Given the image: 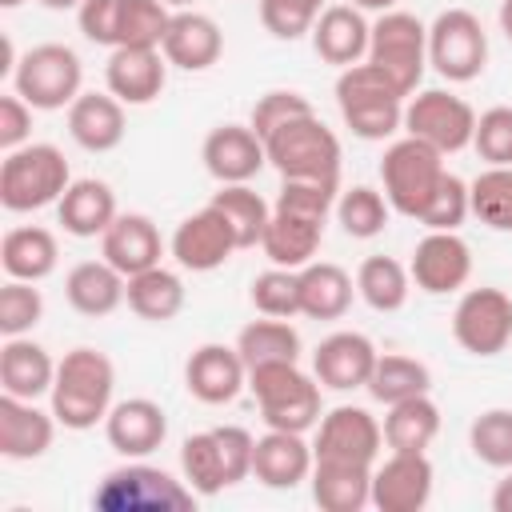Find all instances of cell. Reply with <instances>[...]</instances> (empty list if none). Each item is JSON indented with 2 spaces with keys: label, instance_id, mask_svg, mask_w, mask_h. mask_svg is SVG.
<instances>
[{
  "label": "cell",
  "instance_id": "55",
  "mask_svg": "<svg viewBox=\"0 0 512 512\" xmlns=\"http://www.w3.org/2000/svg\"><path fill=\"white\" fill-rule=\"evenodd\" d=\"M492 512H512V468H508L504 480H496V488H492Z\"/></svg>",
  "mask_w": 512,
  "mask_h": 512
},
{
  "label": "cell",
  "instance_id": "20",
  "mask_svg": "<svg viewBox=\"0 0 512 512\" xmlns=\"http://www.w3.org/2000/svg\"><path fill=\"white\" fill-rule=\"evenodd\" d=\"M168 80V56L160 48H112L108 64H104V84L120 104H152L164 92Z\"/></svg>",
  "mask_w": 512,
  "mask_h": 512
},
{
  "label": "cell",
  "instance_id": "25",
  "mask_svg": "<svg viewBox=\"0 0 512 512\" xmlns=\"http://www.w3.org/2000/svg\"><path fill=\"white\" fill-rule=\"evenodd\" d=\"M160 52L168 56V64H176L184 72H204V68H212L220 60L224 32H220V24L212 16L192 12V8H176L172 20H168Z\"/></svg>",
  "mask_w": 512,
  "mask_h": 512
},
{
  "label": "cell",
  "instance_id": "26",
  "mask_svg": "<svg viewBox=\"0 0 512 512\" xmlns=\"http://www.w3.org/2000/svg\"><path fill=\"white\" fill-rule=\"evenodd\" d=\"M100 256L120 268L124 276H136L152 264H160L164 256V240H160V228L152 224V216L144 212H120L108 232L100 236Z\"/></svg>",
  "mask_w": 512,
  "mask_h": 512
},
{
  "label": "cell",
  "instance_id": "2",
  "mask_svg": "<svg viewBox=\"0 0 512 512\" xmlns=\"http://www.w3.org/2000/svg\"><path fill=\"white\" fill-rule=\"evenodd\" d=\"M404 104L408 96L400 84L372 60L340 68L336 76V108L360 140H388L396 128H404Z\"/></svg>",
  "mask_w": 512,
  "mask_h": 512
},
{
  "label": "cell",
  "instance_id": "39",
  "mask_svg": "<svg viewBox=\"0 0 512 512\" xmlns=\"http://www.w3.org/2000/svg\"><path fill=\"white\" fill-rule=\"evenodd\" d=\"M372 392V400H380L384 408L388 404H400V400H412V396H424L432 388V372L424 360L416 356H400V352H384L376 356V368L364 384Z\"/></svg>",
  "mask_w": 512,
  "mask_h": 512
},
{
  "label": "cell",
  "instance_id": "42",
  "mask_svg": "<svg viewBox=\"0 0 512 512\" xmlns=\"http://www.w3.org/2000/svg\"><path fill=\"white\" fill-rule=\"evenodd\" d=\"M472 216L492 228V232H512V168L488 164L472 184H468Z\"/></svg>",
  "mask_w": 512,
  "mask_h": 512
},
{
  "label": "cell",
  "instance_id": "61",
  "mask_svg": "<svg viewBox=\"0 0 512 512\" xmlns=\"http://www.w3.org/2000/svg\"><path fill=\"white\" fill-rule=\"evenodd\" d=\"M308 4H312V8H320V12L328 8V0H308Z\"/></svg>",
  "mask_w": 512,
  "mask_h": 512
},
{
  "label": "cell",
  "instance_id": "49",
  "mask_svg": "<svg viewBox=\"0 0 512 512\" xmlns=\"http://www.w3.org/2000/svg\"><path fill=\"white\" fill-rule=\"evenodd\" d=\"M472 216V200H468V184L456 172H444L440 188L432 192L428 208L420 212V224L428 232H456L464 220Z\"/></svg>",
  "mask_w": 512,
  "mask_h": 512
},
{
  "label": "cell",
  "instance_id": "31",
  "mask_svg": "<svg viewBox=\"0 0 512 512\" xmlns=\"http://www.w3.org/2000/svg\"><path fill=\"white\" fill-rule=\"evenodd\" d=\"M60 264V244L48 228L40 224H20L8 228L0 240V268L8 280H32L40 284L44 276H52Z\"/></svg>",
  "mask_w": 512,
  "mask_h": 512
},
{
  "label": "cell",
  "instance_id": "43",
  "mask_svg": "<svg viewBox=\"0 0 512 512\" xmlns=\"http://www.w3.org/2000/svg\"><path fill=\"white\" fill-rule=\"evenodd\" d=\"M388 196L376 192L372 184H352L348 192L336 196V220L352 240H372L388 228Z\"/></svg>",
  "mask_w": 512,
  "mask_h": 512
},
{
  "label": "cell",
  "instance_id": "59",
  "mask_svg": "<svg viewBox=\"0 0 512 512\" xmlns=\"http://www.w3.org/2000/svg\"><path fill=\"white\" fill-rule=\"evenodd\" d=\"M164 4H168V8H188L192 0H164Z\"/></svg>",
  "mask_w": 512,
  "mask_h": 512
},
{
  "label": "cell",
  "instance_id": "6",
  "mask_svg": "<svg viewBox=\"0 0 512 512\" xmlns=\"http://www.w3.org/2000/svg\"><path fill=\"white\" fill-rule=\"evenodd\" d=\"M68 184H72V172L56 144H24L8 152L0 164L4 212H40L48 204H60Z\"/></svg>",
  "mask_w": 512,
  "mask_h": 512
},
{
  "label": "cell",
  "instance_id": "37",
  "mask_svg": "<svg viewBox=\"0 0 512 512\" xmlns=\"http://www.w3.org/2000/svg\"><path fill=\"white\" fill-rule=\"evenodd\" d=\"M208 204L232 224L240 248H256L264 240V228L272 220V204L256 188H248V184H220V192H212Z\"/></svg>",
  "mask_w": 512,
  "mask_h": 512
},
{
  "label": "cell",
  "instance_id": "57",
  "mask_svg": "<svg viewBox=\"0 0 512 512\" xmlns=\"http://www.w3.org/2000/svg\"><path fill=\"white\" fill-rule=\"evenodd\" d=\"M500 32L512 40V0H504V4H500Z\"/></svg>",
  "mask_w": 512,
  "mask_h": 512
},
{
  "label": "cell",
  "instance_id": "12",
  "mask_svg": "<svg viewBox=\"0 0 512 512\" xmlns=\"http://www.w3.org/2000/svg\"><path fill=\"white\" fill-rule=\"evenodd\" d=\"M452 336L472 356H500L512 344V296L500 288H468L456 300Z\"/></svg>",
  "mask_w": 512,
  "mask_h": 512
},
{
  "label": "cell",
  "instance_id": "3",
  "mask_svg": "<svg viewBox=\"0 0 512 512\" xmlns=\"http://www.w3.org/2000/svg\"><path fill=\"white\" fill-rule=\"evenodd\" d=\"M264 148H268V164L284 180L340 184V160H344V152H340L336 132L316 112L280 124L272 136H264Z\"/></svg>",
  "mask_w": 512,
  "mask_h": 512
},
{
  "label": "cell",
  "instance_id": "1",
  "mask_svg": "<svg viewBox=\"0 0 512 512\" xmlns=\"http://www.w3.org/2000/svg\"><path fill=\"white\" fill-rule=\"evenodd\" d=\"M112 392H116L112 360L100 348H72V352H64V360H56V380H52L48 404L64 428L88 432V428L104 424V416L112 412Z\"/></svg>",
  "mask_w": 512,
  "mask_h": 512
},
{
  "label": "cell",
  "instance_id": "58",
  "mask_svg": "<svg viewBox=\"0 0 512 512\" xmlns=\"http://www.w3.org/2000/svg\"><path fill=\"white\" fill-rule=\"evenodd\" d=\"M44 8H52V12H64V8H80L84 0H40Z\"/></svg>",
  "mask_w": 512,
  "mask_h": 512
},
{
  "label": "cell",
  "instance_id": "15",
  "mask_svg": "<svg viewBox=\"0 0 512 512\" xmlns=\"http://www.w3.org/2000/svg\"><path fill=\"white\" fill-rule=\"evenodd\" d=\"M408 272H412L416 288L428 296L460 292L472 276V248L460 232H424V240L412 252Z\"/></svg>",
  "mask_w": 512,
  "mask_h": 512
},
{
  "label": "cell",
  "instance_id": "60",
  "mask_svg": "<svg viewBox=\"0 0 512 512\" xmlns=\"http://www.w3.org/2000/svg\"><path fill=\"white\" fill-rule=\"evenodd\" d=\"M24 0H0V8H20Z\"/></svg>",
  "mask_w": 512,
  "mask_h": 512
},
{
  "label": "cell",
  "instance_id": "34",
  "mask_svg": "<svg viewBox=\"0 0 512 512\" xmlns=\"http://www.w3.org/2000/svg\"><path fill=\"white\" fill-rule=\"evenodd\" d=\"M184 300H188L184 280H180L172 268H164V264H152V268L128 276V296H124V304H128L140 320L168 324V320L180 316Z\"/></svg>",
  "mask_w": 512,
  "mask_h": 512
},
{
  "label": "cell",
  "instance_id": "30",
  "mask_svg": "<svg viewBox=\"0 0 512 512\" xmlns=\"http://www.w3.org/2000/svg\"><path fill=\"white\" fill-rule=\"evenodd\" d=\"M64 296L80 316H108L124 304L128 276L120 268H112L104 256L100 260H80L64 276Z\"/></svg>",
  "mask_w": 512,
  "mask_h": 512
},
{
  "label": "cell",
  "instance_id": "36",
  "mask_svg": "<svg viewBox=\"0 0 512 512\" xmlns=\"http://www.w3.org/2000/svg\"><path fill=\"white\" fill-rule=\"evenodd\" d=\"M324 240V224L316 220H296V216H280L272 212L268 228H264V256L276 264V268H304L316 260V248Z\"/></svg>",
  "mask_w": 512,
  "mask_h": 512
},
{
  "label": "cell",
  "instance_id": "46",
  "mask_svg": "<svg viewBox=\"0 0 512 512\" xmlns=\"http://www.w3.org/2000/svg\"><path fill=\"white\" fill-rule=\"evenodd\" d=\"M168 20H172V8L164 0H120V44L160 48L164 32H168Z\"/></svg>",
  "mask_w": 512,
  "mask_h": 512
},
{
  "label": "cell",
  "instance_id": "28",
  "mask_svg": "<svg viewBox=\"0 0 512 512\" xmlns=\"http://www.w3.org/2000/svg\"><path fill=\"white\" fill-rule=\"evenodd\" d=\"M124 104L112 92H80L68 104V136L84 152H112L124 140Z\"/></svg>",
  "mask_w": 512,
  "mask_h": 512
},
{
  "label": "cell",
  "instance_id": "52",
  "mask_svg": "<svg viewBox=\"0 0 512 512\" xmlns=\"http://www.w3.org/2000/svg\"><path fill=\"white\" fill-rule=\"evenodd\" d=\"M320 8H312L308 0H260V24L276 36V40H300L312 32Z\"/></svg>",
  "mask_w": 512,
  "mask_h": 512
},
{
  "label": "cell",
  "instance_id": "8",
  "mask_svg": "<svg viewBox=\"0 0 512 512\" xmlns=\"http://www.w3.org/2000/svg\"><path fill=\"white\" fill-rule=\"evenodd\" d=\"M80 84H84V64H80L76 48L56 44V40L20 52V64L12 72V92L24 96L36 112L68 108L84 92Z\"/></svg>",
  "mask_w": 512,
  "mask_h": 512
},
{
  "label": "cell",
  "instance_id": "22",
  "mask_svg": "<svg viewBox=\"0 0 512 512\" xmlns=\"http://www.w3.org/2000/svg\"><path fill=\"white\" fill-rule=\"evenodd\" d=\"M316 452L304 440V432H284V428H268L264 436H256L252 448V476L264 488H296L312 476Z\"/></svg>",
  "mask_w": 512,
  "mask_h": 512
},
{
  "label": "cell",
  "instance_id": "33",
  "mask_svg": "<svg viewBox=\"0 0 512 512\" xmlns=\"http://www.w3.org/2000/svg\"><path fill=\"white\" fill-rule=\"evenodd\" d=\"M308 484H312V500L324 512H364L372 504V468L364 464L316 460Z\"/></svg>",
  "mask_w": 512,
  "mask_h": 512
},
{
  "label": "cell",
  "instance_id": "17",
  "mask_svg": "<svg viewBox=\"0 0 512 512\" xmlns=\"http://www.w3.org/2000/svg\"><path fill=\"white\" fill-rule=\"evenodd\" d=\"M376 344L364 336V332H352V328H340L332 336H324L312 352V376L320 380V388H332V392H352V388H364L372 368H376Z\"/></svg>",
  "mask_w": 512,
  "mask_h": 512
},
{
  "label": "cell",
  "instance_id": "5",
  "mask_svg": "<svg viewBox=\"0 0 512 512\" xmlns=\"http://www.w3.org/2000/svg\"><path fill=\"white\" fill-rule=\"evenodd\" d=\"M92 504L100 512H188L196 508V492L188 480H176L156 464L128 460L96 484Z\"/></svg>",
  "mask_w": 512,
  "mask_h": 512
},
{
  "label": "cell",
  "instance_id": "27",
  "mask_svg": "<svg viewBox=\"0 0 512 512\" xmlns=\"http://www.w3.org/2000/svg\"><path fill=\"white\" fill-rule=\"evenodd\" d=\"M56 380V360L48 356L44 344L32 336H4L0 348V388L20 400H40L52 392Z\"/></svg>",
  "mask_w": 512,
  "mask_h": 512
},
{
  "label": "cell",
  "instance_id": "51",
  "mask_svg": "<svg viewBox=\"0 0 512 512\" xmlns=\"http://www.w3.org/2000/svg\"><path fill=\"white\" fill-rule=\"evenodd\" d=\"M308 112H316V108H312V100H308L304 92H292V88H272V92L256 96L248 124H252V128H256V136L264 140V136H272L280 124H288V120H296V116H308Z\"/></svg>",
  "mask_w": 512,
  "mask_h": 512
},
{
  "label": "cell",
  "instance_id": "21",
  "mask_svg": "<svg viewBox=\"0 0 512 512\" xmlns=\"http://www.w3.org/2000/svg\"><path fill=\"white\" fill-rule=\"evenodd\" d=\"M104 436L108 444L124 456V460H144L152 456L164 436H168V416L156 400L148 396H128L120 404H112V412L104 416Z\"/></svg>",
  "mask_w": 512,
  "mask_h": 512
},
{
  "label": "cell",
  "instance_id": "32",
  "mask_svg": "<svg viewBox=\"0 0 512 512\" xmlns=\"http://www.w3.org/2000/svg\"><path fill=\"white\" fill-rule=\"evenodd\" d=\"M296 276H300V316H308V320H340L352 308L356 280L340 264L312 260V264L296 268Z\"/></svg>",
  "mask_w": 512,
  "mask_h": 512
},
{
  "label": "cell",
  "instance_id": "10",
  "mask_svg": "<svg viewBox=\"0 0 512 512\" xmlns=\"http://www.w3.org/2000/svg\"><path fill=\"white\" fill-rule=\"evenodd\" d=\"M368 60L384 68L400 84L404 96H412L428 64V24H420L412 12H400V8L380 12L372 24Z\"/></svg>",
  "mask_w": 512,
  "mask_h": 512
},
{
  "label": "cell",
  "instance_id": "19",
  "mask_svg": "<svg viewBox=\"0 0 512 512\" xmlns=\"http://www.w3.org/2000/svg\"><path fill=\"white\" fill-rule=\"evenodd\" d=\"M184 388L200 404H232L248 388V364L240 360L236 344H200L184 364Z\"/></svg>",
  "mask_w": 512,
  "mask_h": 512
},
{
  "label": "cell",
  "instance_id": "9",
  "mask_svg": "<svg viewBox=\"0 0 512 512\" xmlns=\"http://www.w3.org/2000/svg\"><path fill=\"white\" fill-rule=\"evenodd\" d=\"M428 64L448 84H468L488 64V32L476 12L468 8H444L428 24Z\"/></svg>",
  "mask_w": 512,
  "mask_h": 512
},
{
  "label": "cell",
  "instance_id": "45",
  "mask_svg": "<svg viewBox=\"0 0 512 512\" xmlns=\"http://www.w3.org/2000/svg\"><path fill=\"white\" fill-rule=\"evenodd\" d=\"M336 196H340V184H324V180H284L280 192H276V200H272V212L324 224L328 212H336Z\"/></svg>",
  "mask_w": 512,
  "mask_h": 512
},
{
  "label": "cell",
  "instance_id": "35",
  "mask_svg": "<svg viewBox=\"0 0 512 512\" xmlns=\"http://www.w3.org/2000/svg\"><path fill=\"white\" fill-rule=\"evenodd\" d=\"M380 428H384V444L392 452H428L432 440L440 436V408L424 392V396L388 404V416Z\"/></svg>",
  "mask_w": 512,
  "mask_h": 512
},
{
  "label": "cell",
  "instance_id": "16",
  "mask_svg": "<svg viewBox=\"0 0 512 512\" xmlns=\"http://www.w3.org/2000/svg\"><path fill=\"white\" fill-rule=\"evenodd\" d=\"M168 248H172V256H176V264L188 268V272H216L232 252H240L232 224H228L212 204H204L200 212L184 216V220L176 224Z\"/></svg>",
  "mask_w": 512,
  "mask_h": 512
},
{
  "label": "cell",
  "instance_id": "29",
  "mask_svg": "<svg viewBox=\"0 0 512 512\" xmlns=\"http://www.w3.org/2000/svg\"><path fill=\"white\" fill-rule=\"evenodd\" d=\"M120 216L116 208V192L96 180V176H84V180H72L68 192L60 196L56 204V220L64 224L68 236L76 240H92V236H104L108 224Z\"/></svg>",
  "mask_w": 512,
  "mask_h": 512
},
{
  "label": "cell",
  "instance_id": "23",
  "mask_svg": "<svg viewBox=\"0 0 512 512\" xmlns=\"http://www.w3.org/2000/svg\"><path fill=\"white\" fill-rule=\"evenodd\" d=\"M56 416L52 408H36V400L0 396V456L4 460H40L56 440Z\"/></svg>",
  "mask_w": 512,
  "mask_h": 512
},
{
  "label": "cell",
  "instance_id": "38",
  "mask_svg": "<svg viewBox=\"0 0 512 512\" xmlns=\"http://www.w3.org/2000/svg\"><path fill=\"white\" fill-rule=\"evenodd\" d=\"M356 292L372 312H400L412 292V272L392 256H368L356 268Z\"/></svg>",
  "mask_w": 512,
  "mask_h": 512
},
{
  "label": "cell",
  "instance_id": "14",
  "mask_svg": "<svg viewBox=\"0 0 512 512\" xmlns=\"http://www.w3.org/2000/svg\"><path fill=\"white\" fill-rule=\"evenodd\" d=\"M436 468L428 452H392L372 468V508L380 512H420L432 500Z\"/></svg>",
  "mask_w": 512,
  "mask_h": 512
},
{
  "label": "cell",
  "instance_id": "44",
  "mask_svg": "<svg viewBox=\"0 0 512 512\" xmlns=\"http://www.w3.org/2000/svg\"><path fill=\"white\" fill-rule=\"evenodd\" d=\"M468 448L488 468H512V408H484L468 424Z\"/></svg>",
  "mask_w": 512,
  "mask_h": 512
},
{
  "label": "cell",
  "instance_id": "50",
  "mask_svg": "<svg viewBox=\"0 0 512 512\" xmlns=\"http://www.w3.org/2000/svg\"><path fill=\"white\" fill-rule=\"evenodd\" d=\"M472 148L480 152V160L512 168V104H496L476 116Z\"/></svg>",
  "mask_w": 512,
  "mask_h": 512
},
{
  "label": "cell",
  "instance_id": "11",
  "mask_svg": "<svg viewBox=\"0 0 512 512\" xmlns=\"http://www.w3.org/2000/svg\"><path fill=\"white\" fill-rule=\"evenodd\" d=\"M404 132L432 144L440 156H452L472 144L476 132V112L464 96L444 92V88H424L412 92L404 104Z\"/></svg>",
  "mask_w": 512,
  "mask_h": 512
},
{
  "label": "cell",
  "instance_id": "13",
  "mask_svg": "<svg viewBox=\"0 0 512 512\" xmlns=\"http://www.w3.org/2000/svg\"><path fill=\"white\" fill-rule=\"evenodd\" d=\"M380 444H384L380 420L360 404H340V408L320 416L312 452H316V460H340V464L376 468Z\"/></svg>",
  "mask_w": 512,
  "mask_h": 512
},
{
  "label": "cell",
  "instance_id": "47",
  "mask_svg": "<svg viewBox=\"0 0 512 512\" xmlns=\"http://www.w3.org/2000/svg\"><path fill=\"white\" fill-rule=\"evenodd\" d=\"M252 308L260 316H280V320H292L300 316V276L296 268H268L252 280Z\"/></svg>",
  "mask_w": 512,
  "mask_h": 512
},
{
  "label": "cell",
  "instance_id": "41",
  "mask_svg": "<svg viewBox=\"0 0 512 512\" xmlns=\"http://www.w3.org/2000/svg\"><path fill=\"white\" fill-rule=\"evenodd\" d=\"M236 352L248 368L272 364V360H300V332L280 316H264V320H252L240 328Z\"/></svg>",
  "mask_w": 512,
  "mask_h": 512
},
{
  "label": "cell",
  "instance_id": "18",
  "mask_svg": "<svg viewBox=\"0 0 512 512\" xmlns=\"http://www.w3.org/2000/svg\"><path fill=\"white\" fill-rule=\"evenodd\" d=\"M200 160L208 168L212 180L220 184H248L264 164H268V148L256 136L252 124H220L204 136Z\"/></svg>",
  "mask_w": 512,
  "mask_h": 512
},
{
  "label": "cell",
  "instance_id": "4",
  "mask_svg": "<svg viewBox=\"0 0 512 512\" xmlns=\"http://www.w3.org/2000/svg\"><path fill=\"white\" fill-rule=\"evenodd\" d=\"M248 388L268 428L308 432L312 424H320V380L308 376L296 360H272L248 368Z\"/></svg>",
  "mask_w": 512,
  "mask_h": 512
},
{
  "label": "cell",
  "instance_id": "40",
  "mask_svg": "<svg viewBox=\"0 0 512 512\" xmlns=\"http://www.w3.org/2000/svg\"><path fill=\"white\" fill-rule=\"evenodd\" d=\"M180 472H184V480L192 484L196 496H216V492L232 488V476H228V464H224L216 428L192 432L180 444Z\"/></svg>",
  "mask_w": 512,
  "mask_h": 512
},
{
  "label": "cell",
  "instance_id": "24",
  "mask_svg": "<svg viewBox=\"0 0 512 512\" xmlns=\"http://www.w3.org/2000/svg\"><path fill=\"white\" fill-rule=\"evenodd\" d=\"M312 48L324 64L336 68H352L360 60H368V40H372V24L364 20L360 8L352 4H328L316 24H312Z\"/></svg>",
  "mask_w": 512,
  "mask_h": 512
},
{
  "label": "cell",
  "instance_id": "53",
  "mask_svg": "<svg viewBox=\"0 0 512 512\" xmlns=\"http://www.w3.org/2000/svg\"><path fill=\"white\" fill-rule=\"evenodd\" d=\"M76 24L92 44L116 48L120 44V0H84L76 8Z\"/></svg>",
  "mask_w": 512,
  "mask_h": 512
},
{
  "label": "cell",
  "instance_id": "7",
  "mask_svg": "<svg viewBox=\"0 0 512 512\" xmlns=\"http://www.w3.org/2000/svg\"><path fill=\"white\" fill-rule=\"evenodd\" d=\"M444 172H448L444 156L432 144H424V140H416L408 132L400 140H392L384 148V160H380V180H384L388 204L400 216H412V220H420V212L428 208V200L440 188Z\"/></svg>",
  "mask_w": 512,
  "mask_h": 512
},
{
  "label": "cell",
  "instance_id": "54",
  "mask_svg": "<svg viewBox=\"0 0 512 512\" xmlns=\"http://www.w3.org/2000/svg\"><path fill=\"white\" fill-rule=\"evenodd\" d=\"M32 112L36 108L24 96H16V92L0 96V148L4 152H16V148L28 144V136H32Z\"/></svg>",
  "mask_w": 512,
  "mask_h": 512
},
{
  "label": "cell",
  "instance_id": "48",
  "mask_svg": "<svg viewBox=\"0 0 512 512\" xmlns=\"http://www.w3.org/2000/svg\"><path fill=\"white\" fill-rule=\"evenodd\" d=\"M44 320V296L32 280H8L0 288V332L28 336Z\"/></svg>",
  "mask_w": 512,
  "mask_h": 512
},
{
  "label": "cell",
  "instance_id": "56",
  "mask_svg": "<svg viewBox=\"0 0 512 512\" xmlns=\"http://www.w3.org/2000/svg\"><path fill=\"white\" fill-rule=\"evenodd\" d=\"M344 4H352L360 12H392L396 8V0H344Z\"/></svg>",
  "mask_w": 512,
  "mask_h": 512
}]
</instances>
